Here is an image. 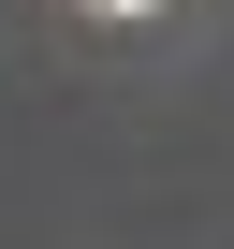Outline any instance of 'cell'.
Returning <instances> with one entry per match:
<instances>
[{"mask_svg":"<svg viewBox=\"0 0 234 249\" xmlns=\"http://www.w3.org/2000/svg\"><path fill=\"white\" fill-rule=\"evenodd\" d=\"M88 15H161V0H88Z\"/></svg>","mask_w":234,"mask_h":249,"instance_id":"obj_1","label":"cell"}]
</instances>
